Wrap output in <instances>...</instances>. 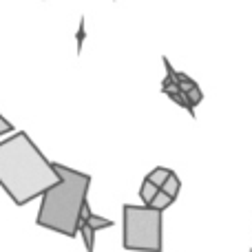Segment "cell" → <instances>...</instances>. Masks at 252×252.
Here are the masks:
<instances>
[{
	"mask_svg": "<svg viewBox=\"0 0 252 252\" xmlns=\"http://www.w3.org/2000/svg\"><path fill=\"white\" fill-rule=\"evenodd\" d=\"M56 182L53 164L27 133L18 130L0 142V186L16 206L38 199Z\"/></svg>",
	"mask_w": 252,
	"mask_h": 252,
	"instance_id": "1",
	"label": "cell"
},
{
	"mask_svg": "<svg viewBox=\"0 0 252 252\" xmlns=\"http://www.w3.org/2000/svg\"><path fill=\"white\" fill-rule=\"evenodd\" d=\"M51 164L58 173V182L40 195L42 201H40L35 223L40 228L60 232V235L73 239L82 226L80 213H82V206L87 204L91 177L87 173L58 164V161H51Z\"/></svg>",
	"mask_w": 252,
	"mask_h": 252,
	"instance_id": "2",
	"label": "cell"
},
{
	"mask_svg": "<svg viewBox=\"0 0 252 252\" xmlns=\"http://www.w3.org/2000/svg\"><path fill=\"white\" fill-rule=\"evenodd\" d=\"M124 235L122 244L133 252H161V213L151 206H130L122 208Z\"/></svg>",
	"mask_w": 252,
	"mask_h": 252,
	"instance_id": "3",
	"label": "cell"
},
{
	"mask_svg": "<svg viewBox=\"0 0 252 252\" xmlns=\"http://www.w3.org/2000/svg\"><path fill=\"white\" fill-rule=\"evenodd\" d=\"M179 188H182V182H179V177L173 173V170H170L168 179H166V182L159 186V190H164L166 195H168V197H173V199H175V197L179 195Z\"/></svg>",
	"mask_w": 252,
	"mask_h": 252,
	"instance_id": "4",
	"label": "cell"
},
{
	"mask_svg": "<svg viewBox=\"0 0 252 252\" xmlns=\"http://www.w3.org/2000/svg\"><path fill=\"white\" fill-rule=\"evenodd\" d=\"M82 223H87L89 228H91V230H104V228H111L113 226V221H111V219H106V217H100V215H89L87 219H84Z\"/></svg>",
	"mask_w": 252,
	"mask_h": 252,
	"instance_id": "5",
	"label": "cell"
},
{
	"mask_svg": "<svg viewBox=\"0 0 252 252\" xmlns=\"http://www.w3.org/2000/svg\"><path fill=\"white\" fill-rule=\"evenodd\" d=\"M166 95H168L170 100L175 102V104H179V106H182V109H186L188 113H190L192 118H195V106H192L190 102L186 100V95H184V93L179 91V89H175V91H166Z\"/></svg>",
	"mask_w": 252,
	"mask_h": 252,
	"instance_id": "6",
	"label": "cell"
},
{
	"mask_svg": "<svg viewBox=\"0 0 252 252\" xmlns=\"http://www.w3.org/2000/svg\"><path fill=\"white\" fill-rule=\"evenodd\" d=\"M173 201H175L173 197H168L164 190H157V195L153 197L151 204H148V206H151V208H155V210H159V213H164V210L168 208V206L173 204Z\"/></svg>",
	"mask_w": 252,
	"mask_h": 252,
	"instance_id": "7",
	"label": "cell"
},
{
	"mask_svg": "<svg viewBox=\"0 0 252 252\" xmlns=\"http://www.w3.org/2000/svg\"><path fill=\"white\" fill-rule=\"evenodd\" d=\"M157 190H159V188H157L155 184H151V182H148V179H144L142 188H139V197H142L144 206H148V204H151V199L157 195Z\"/></svg>",
	"mask_w": 252,
	"mask_h": 252,
	"instance_id": "8",
	"label": "cell"
},
{
	"mask_svg": "<svg viewBox=\"0 0 252 252\" xmlns=\"http://www.w3.org/2000/svg\"><path fill=\"white\" fill-rule=\"evenodd\" d=\"M78 235L84 239L87 252H93V246H95V230H91L87 223H82V226H80V230H78Z\"/></svg>",
	"mask_w": 252,
	"mask_h": 252,
	"instance_id": "9",
	"label": "cell"
},
{
	"mask_svg": "<svg viewBox=\"0 0 252 252\" xmlns=\"http://www.w3.org/2000/svg\"><path fill=\"white\" fill-rule=\"evenodd\" d=\"M168 175H170V170H168V168H161V166H159V168H155L153 173H148V175H146V179H148L151 184H155L157 188H159L161 184H164L166 179H168Z\"/></svg>",
	"mask_w": 252,
	"mask_h": 252,
	"instance_id": "10",
	"label": "cell"
},
{
	"mask_svg": "<svg viewBox=\"0 0 252 252\" xmlns=\"http://www.w3.org/2000/svg\"><path fill=\"white\" fill-rule=\"evenodd\" d=\"M184 95H186V100L190 102L192 106H197L201 100H204V93H201V89L197 87V84H195V87H192V89H188V91L184 93Z\"/></svg>",
	"mask_w": 252,
	"mask_h": 252,
	"instance_id": "11",
	"label": "cell"
},
{
	"mask_svg": "<svg viewBox=\"0 0 252 252\" xmlns=\"http://www.w3.org/2000/svg\"><path fill=\"white\" fill-rule=\"evenodd\" d=\"M84 38H87V27H84V18H80V27H78V35H75V42H78V56L84 47Z\"/></svg>",
	"mask_w": 252,
	"mask_h": 252,
	"instance_id": "12",
	"label": "cell"
},
{
	"mask_svg": "<svg viewBox=\"0 0 252 252\" xmlns=\"http://www.w3.org/2000/svg\"><path fill=\"white\" fill-rule=\"evenodd\" d=\"M11 130H13V124L0 115V137H2V135H7V133H11Z\"/></svg>",
	"mask_w": 252,
	"mask_h": 252,
	"instance_id": "13",
	"label": "cell"
}]
</instances>
